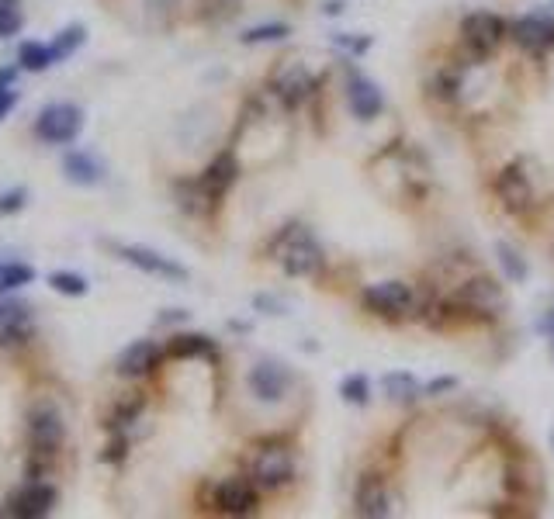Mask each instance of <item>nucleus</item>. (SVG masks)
Masks as SVG:
<instances>
[{
	"instance_id": "1",
	"label": "nucleus",
	"mask_w": 554,
	"mask_h": 519,
	"mask_svg": "<svg viewBox=\"0 0 554 519\" xmlns=\"http://www.w3.org/2000/svg\"><path fill=\"white\" fill-rule=\"evenodd\" d=\"M277 263H281L284 274H291V277H316L319 270H323L326 257L309 232L288 229L277 239Z\"/></svg>"
},
{
	"instance_id": "2",
	"label": "nucleus",
	"mask_w": 554,
	"mask_h": 519,
	"mask_svg": "<svg viewBox=\"0 0 554 519\" xmlns=\"http://www.w3.org/2000/svg\"><path fill=\"white\" fill-rule=\"evenodd\" d=\"M295 478V454L284 443H267L253 454L250 461V481L264 492H277Z\"/></svg>"
},
{
	"instance_id": "3",
	"label": "nucleus",
	"mask_w": 554,
	"mask_h": 519,
	"mask_svg": "<svg viewBox=\"0 0 554 519\" xmlns=\"http://www.w3.org/2000/svg\"><path fill=\"white\" fill-rule=\"evenodd\" d=\"M80 129H84V111L70 101L49 104V108H42L39 118H35V135H39L42 142H49V146H66V142L77 139Z\"/></svg>"
},
{
	"instance_id": "4",
	"label": "nucleus",
	"mask_w": 554,
	"mask_h": 519,
	"mask_svg": "<svg viewBox=\"0 0 554 519\" xmlns=\"http://www.w3.org/2000/svg\"><path fill=\"white\" fill-rule=\"evenodd\" d=\"M361 302L364 308H371L374 315H381V319H406L416 308V295H413V288L402 281H378V284H371V288H364Z\"/></svg>"
},
{
	"instance_id": "5",
	"label": "nucleus",
	"mask_w": 554,
	"mask_h": 519,
	"mask_svg": "<svg viewBox=\"0 0 554 519\" xmlns=\"http://www.w3.org/2000/svg\"><path fill=\"white\" fill-rule=\"evenodd\" d=\"M461 39L478 59H485V56H492L499 45H503L506 21L499 18V14H492V11H475V14H468V18L461 21Z\"/></svg>"
},
{
	"instance_id": "6",
	"label": "nucleus",
	"mask_w": 554,
	"mask_h": 519,
	"mask_svg": "<svg viewBox=\"0 0 554 519\" xmlns=\"http://www.w3.org/2000/svg\"><path fill=\"white\" fill-rule=\"evenodd\" d=\"M28 440H32V450L39 457L56 454L66 440V423L59 416V409H52V405L32 409V416H28Z\"/></svg>"
},
{
	"instance_id": "7",
	"label": "nucleus",
	"mask_w": 554,
	"mask_h": 519,
	"mask_svg": "<svg viewBox=\"0 0 554 519\" xmlns=\"http://www.w3.org/2000/svg\"><path fill=\"white\" fill-rule=\"evenodd\" d=\"M52 506H56V488L46 485V481H39V478H32V481H25V485H21L18 492L11 495L4 516L42 519V516L52 513Z\"/></svg>"
},
{
	"instance_id": "8",
	"label": "nucleus",
	"mask_w": 554,
	"mask_h": 519,
	"mask_svg": "<svg viewBox=\"0 0 554 519\" xmlns=\"http://www.w3.org/2000/svg\"><path fill=\"white\" fill-rule=\"evenodd\" d=\"M115 253L122 257L125 263H132V267L146 270V274H156V277H167V281H187V267L170 257H163V253L149 250V246H129V243H115Z\"/></svg>"
},
{
	"instance_id": "9",
	"label": "nucleus",
	"mask_w": 554,
	"mask_h": 519,
	"mask_svg": "<svg viewBox=\"0 0 554 519\" xmlns=\"http://www.w3.org/2000/svg\"><path fill=\"white\" fill-rule=\"evenodd\" d=\"M291 381L295 378H291V371L284 364H277V360H260V364H253L246 385H250V391L260 402H281V398L288 395Z\"/></svg>"
},
{
	"instance_id": "10",
	"label": "nucleus",
	"mask_w": 554,
	"mask_h": 519,
	"mask_svg": "<svg viewBox=\"0 0 554 519\" xmlns=\"http://www.w3.org/2000/svg\"><path fill=\"white\" fill-rule=\"evenodd\" d=\"M257 506H260V495L250 478H226L215 488V509H219V513L250 516V513H257Z\"/></svg>"
},
{
	"instance_id": "11",
	"label": "nucleus",
	"mask_w": 554,
	"mask_h": 519,
	"mask_svg": "<svg viewBox=\"0 0 554 519\" xmlns=\"http://www.w3.org/2000/svg\"><path fill=\"white\" fill-rule=\"evenodd\" d=\"M496 198H499V205H503L509 215L530 212V205H534V187H530L527 173H523L520 167L499 170V177H496Z\"/></svg>"
},
{
	"instance_id": "12",
	"label": "nucleus",
	"mask_w": 554,
	"mask_h": 519,
	"mask_svg": "<svg viewBox=\"0 0 554 519\" xmlns=\"http://www.w3.org/2000/svg\"><path fill=\"white\" fill-rule=\"evenodd\" d=\"M458 305L471 315H496L503 308V291L492 277H468L458 288Z\"/></svg>"
},
{
	"instance_id": "13",
	"label": "nucleus",
	"mask_w": 554,
	"mask_h": 519,
	"mask_svg": "<svg viewBox=\"0 0 554 519\" xmlns=\"http://www.w3.org/2000/svg\"><path fill=\"white\" fill-rule=\"evenodd\" d=\"M509 39L523 45L527 52H544L554 45V21L544 14H523L509 25Z\"/></svg>"
},
{
	"instance_id": "14",
	"label": "nucleus",
	"mask_w": 554,
	"mask_h": 519,
	"mask_svg": "<svg viewBox=\"0 0 554 519\" xmlns=\"http://www.w3.org/2000/svg\"><path fill=\"white\" fill-rule=\"evenodd\" d=\"M32 329V308L25 302H0V346L25 343Z\"/></svg>"
},
{
	"instance_id": "15",
	"label": "nucleus",
	"mask_w": 554,
	"mask_h": 519,
	"mask_svg": "<svg viewBox=\"0 0 554 519\" xmlns=\"http://www.w3.org/2000/svg\"><path fill=\"white\" fill-rule=\"evenodd\" d=\"M354 506H357V516H368V519H381V516L392 513L385 478H381V475H364L361 485H357Z\"/></svg>"
},
{
	"instance_id": "16",
	"label": "nucleus",
	"mask_w": 554,
	"mask_h": 519,
	"mask_svg": "<svg viewBox=\"0 0 554 519\" xmlns=\"http://www.w3.org/2000/svg\"><path fill=\"white\" fill-rule=\"evenodd\" d=\"M156 360H160V346H156L153 340H136L118 353L115 371L122 374V378H142V374L153 371Z\"/></svg>"
},
{
	"instance_id": "17",
	"label": "nucleus",
	"mask_w": 554,
	"mask_h": 519,
	"mask_svg": "<svg viewBox=\"0 0 554 519\" xmlns=\"http://www.w3.org/2000/svg\"><path fill=\"white\" fill-rule=\"evenodd\" d=\"M347 101H350V111H354L357 118H364V122H371V118H378L381 111H385V94H381L378 84L368 80V77L350 80Z\"/></svg>"
},
{
	"instance_id": "18",
	"label": "nucleus",
	"mask_w": 554,
	"mask_h": 519,
	"mask_svg": "<svg viewBox=\"0 0 554 519\" xmlns=\"http://www.w3.org/2000/svg\"><path fill=\"white\" fill-rule=\"evenodd\" d=\"M236 177H239V163H236V156H232V153H219L212 163H208V170L201 173L198 184L208 191V198L219 201L222 194H226L229 187L236 184Z\"/></svg>"
},
{
	"instance_id": "19",
	"label": "nucleus",
	"mask_w": 554,
	"mask_h": 519,
	"mask_svg": "<svg viewBox=\"0 0 554 519\" xmlns=\"http://www.w3.org/2000/svg\"><path fill=\"white\" fill-rule=\"evenodd\" d=\"M63 173H66V180H70V184L94 187V184H101L108 170H104V163L97 160L94 153H70L63 160Z\"/></svg>"
},
{
	"instance_id": "20",
	"label": "nucleus",
	"mask_w": 554,
	"mask_h": 519,
	"mask_svg": "<svg viewBox=\"0 0 554 519\" xmlns=\"http://www.w3.org/2000/svg\"><path fill=\"white\" fill-rule=\"evenodd\" d=\"M277 94H281V101L288 104V108H295V104H302L305 97L312 94V77L302 66H291V70L277 80Z\"/></svg>"
},
{
	"instance_id": "21",
	"label": "nucleus",
	"mask_w": 554,
	"mask_h": 519,
	"mask_svg": "<svg viewBox=\"0 0 554 519\" xmlns=\"http://www.w3.org/2000/svg\"><path fill=\"white\" fill-rule=\"evenodd\" d=\"M381 385H385V395L392 398V402H416L419 395H423V385L413 378L409 371H395V374H385L381 378Z\"/></svg>"
},
{
	"instance_id": "22",
	"label": "nucleus",
	"mask_w": 554,
	"mask_h": 519,
	"mask_svg": "<svg viewBox=\"0 0 554 519\" xmlns=\"http://www.w3.org/2000/svg\"><path fill=\"white\" fill-rule=\"evenodd\" d=\"M84 42H87V28L84 25H66L63 32H59L56 39L49 42L52 59H56V63H66V59H70Z\"/></svg>"
},
{
	"instance_id": "23",
	"label": "nucleus",
	"mask_w": 554,
	"mask_h": 519,
	"mask_svg": "<svg viewBox=\"0 0 554 519\" xmlns=\"http://www.w3.org/2000/svg\"><path fill=\"white\" fill-rule=\"evenodd\" d=\"M52 63H56V59H52L49 45H42V42H21V49H18V70L42 73V70H49Z\"/></svg>"
},
{
	"instance_id": "24",
	"label": "nucleus",
	"mask_w": 554,
	"mask_h": 519,
	"mask_svg": "<svg viewBox=\"0 0 554 519\" xmlns=\"http://www.w3.org/2000/svg\"><path fill=\"white\" fill-rule=\"evenodd\" d=\"M215 353V343L201 333H187V336H174L170 343V357H212Z\"/></svg>"
},
{
	"instance_id": "25",
	"label": "nucleus",
	"mask_w": 554,
	"mask_h": 519,
	"mask_svg": "<svg viewBox=\"0 0 554 519\" xmlns=\"http://www.w3.org/2000/svg\"><path fill=\"white\" fill-rule=\"evenodd\" d=\"M496 257H499V267H503L506 281H513V284L527 281V260H523L520 253L513 250V246H509V243H496Z\"/></svg>"
},
{
	"instance_id": "26",
	"label": "nucleus",
	"mask_w": 554,
	"mask_h": 519,
	"mask_svg": "<svg viewBox=\"0 0 554 519\" xmlns=\"http://www.w3.org/2000/svg\"><path fill=\"white\" fill-rule=\"evenodd\" d=\"M49 284H52V291H59V295H66V298H84L87 291H91L87 277L73 274V270H56V274H49Z\"/></svg>"
},
{
	"instance_id": "27",
	"label": "nucleus",
	"mask_w": 554,
	"mask_h": 519,
	"mask_svg": "<svg viewBox=\"0 0 554 519\" xmlns=\"http://www.w3.org/2000/svg\"><path fill=\"white\" fill-rule=\"evenodd\" d=\"M32 281H35V267H28V263H0V291L25 288Z\"/></svg>"
},
{
	"instance_id": "28",
	"label": "nucleus",
	"mask_w": 554,
	"mask_h": 519,
	"mask_svg": "<svg viewBox=\"0 0 554 519\" xmlns=\"http://www.w3.org/2000/svg\"><path fill=\"white\" fill-rule=\"evenodd\" d=\"M340 395H343V402H350V405H368L371 402L368 374H350V378H343Z\"/></svg>"
},
{
	"instance_id": "29",
	"label": "nucleus",
	"mask_w": 554,
	"mask_h": 519,
	"mask_svg": "<svg viewBox=\"0 0 554 519\" xmlns=\"http://www.w3.org/2000/svg\"><path fill=\"white\" fill-rule=\"evenodd\" d=\"M291 35L288 25H257V28H246L239 39H243V45H264V42H284Z\"/></svg>"
},
{
	"instance_id": "30",
	"label": "nucleus",
	"mask_w": 554,
	"mask_h": 519,
	"mask_svg": "<svg viewBox=\"0 0 554 519\" xmlns=\"http://www.w3.org/2000/svg\"><path fill=\"white\" fill-rule=\"evenodd\" d=\"M25 18H21L18 0H0V39H11V35L21 32Z\"/></svg>"
},
{
	"instance_id": "31",
	"label": "nucleus",
	"mask_w": 554,
	"mask_h": 519,
	"mask_svg": "<svg viewBox=\"0 0 554 519\" xmlns=\"http://www.w3.org/2000/svg\"><path fill=\"white\" fill-rule=\"evenodd\" d=\"M28 205V191L25 187H11V191L0 194V215H18Z\"/></svg>"
},
{
	"instance_id": "32",
	"label": "nucleus",
	"mask_w": 554,
	"mask_h": 519,
	"mask_svg": "<svg viewBox=\"0 0 554 519\" xmlns=\"http://www.w3.org/2000/svg\"><path fill=\"white\" fill-rule=\"evenodd\" d=\"M139 412H142V398H132V402L118 405V409H115V416H111V423H108V426H115V430H122V426L136 423V419H139Z\"/></svg>"
},
{
	"instance_id": "33",
	"label": "nucleus",
	"mask_w": 554,
	"mask_h": 519,
	"mask_svg": "<svg viewBox=\"0 0 554 519\" xmlns=\"http://www.w3.org/2000/svg\"><path fill=\"white\" fill-rule=\"evenodd\" d=\"M336 45H343V49H350L354 56H361V52L371 49V39L368 35H357V39H350V35H336Z\"/></svg>"
},
{
	"instance_id": "34",
	"label": "nucleus",
	"mask_w": 554,
	"mask_h": 519,
	"mask_svg": "<svg viewBox=\"0 0 554 519\" xmlns=\"http://www.w3.org/2000/svg\"><path fill=\"white\" fill-rule=\"evenodd\" d=\"M458 388V378H437L423 388V395H444V391H454Z\"/></svg>"
},
{
	"instance_id": "35",
	"label": "nucleus",
	"mask_w": 554,
	"mask_h": 519,
	"mask_svg": "<svg viewBox=\"0 0 554 519\" xmlns=\"http://www.w3.org/2000/svg\"><path fill=\"white\" fill-rule=\"evenodd\" d=\"M14 101H18V94H14L11 87H0V118H7V115H11Z\"/></svg>"
},
{
	"instance_id": "36",
	"label": "nucleus",
	"mask_w": 554,
	"mask_h": 519,
	"mask_svg": "<svg viewBox=\"0 0 554 519\" xmlns=\"http://www.w3.org/2000/svg\"><path fill=\"white\" fill-rule=\"evenodd\" d=\"M125 457V440L118 436L115 443H108V450H104V461H122Z\"/></svg>"
},
{
	"instance_id": "37",
	"label": "nucleus",
	"mask_w": 554,
	"mask_h": 519,
	"mask_svg": "<svg viewBox=\"0 0 554 519\" xmlns=\"http://www.w3.org/2000/svg\"><path fill=\"white\" fill-rule=\"evenodd\" d=\"M253 305H257V308H267V315H281V312H284V305L274 302V298H267V295L253 298Z\"/></svg>"
},
{
	"instance_id": "38",
	"label": "nucleus",
	"mask_w": 554,
	"mask_h": 519,
	"mask_svg": "<svg viewBox=\"0 0 554 519\" xmlns=\"http://www.w3.org/2000/svg\"><path fill=\"white\" fill-rule=\"evenodd\" d=\"M537 333H544L548 340H554V312H548L541 322H537Z\"/></svg>"
},
{
	"instance_id": "39",
	"label": "nucleus",
	"mask_w": 554,
	"mask_h": 519,
	"mask_svg": "<svg viewBox=\"0 0 554 519\" xmlns=\"http://www.w3.org/2000/svg\"><path fill=\"white\" fill-rule=\"evenodd\" d=\"M14 77H18V70H14V66L0 70V87H14Z\"/></svg>"
},
{
	"instance_id": "40",
	"label": "nucleus",
	"mask_w": 554,
	"mask_h": 519,
	"mask_svg": "<svg viewBox=\"0 0 554 519\" xmlns=\"http://www.w3.org/2000/svg\"><path fill=\"white\" fill-rule=\"evenodd\" d=\"M181 319H187V312L177 308V312H170V315H160V326H167V322H181Z\"/></svg>"
}]
</instances>
